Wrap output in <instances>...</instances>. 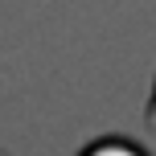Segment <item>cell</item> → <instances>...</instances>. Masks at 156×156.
I'll return each instance as SVG.
<instances>
[{"instance_id": "cell-2", "label": "cell", "mask_w": 156, "mask_h": 156, "mask_svg": "<svg viewBox=\"0 0 156 156\" xmlns=\"http://www.w3.org/2000/svg\"><path fill=\"white\" fill-rule=\"evenodd\" d=\"M148 123H156V82H152V94H148Z\"/></svg>"}, {"instance_id": "cell-1", "label": "cell", "mask_w": 156, "mask_h": 156, "mask_svg": "<svg viewBox=\"0 0 156 156\" xmlns=\"http://www.w3.org/2000/svg\"><path fill=\"white\" fill-rule=\"evenodd\" d=\"M78 156H152L140 140H127V136H99L90 140Z\"/></svg>"}]
</instances>
